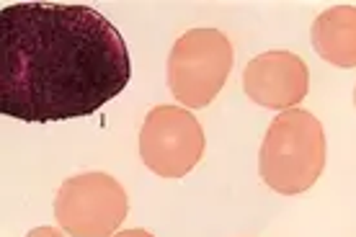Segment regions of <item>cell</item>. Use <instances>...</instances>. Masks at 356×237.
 Here are the masks:
<instances>
[{"label":"cell","instance_id":"10","mask_svg":"<svg viewBox=\"0 0 356 237\" xmlns=\"http://www.w3.org/2000/svg\"><path fill=\"white\" fill-rule=\"evenodd\" d=\"M354 101H356V93H354Z\"/></svg>","mask_w":356,"mask_h":237},{"label":"cell","instance_id":"6","mask_svg":"<svg viewBox=\"0 0 356 237\" xmlns=\"http://www.w3.org/2000/svg\"><path fill=\"white\" fill-rule=\"evenodd\" d=\"M243 88L253 104L274 111H289L297 108L307 96L310 72L302 57L284 49H274L253 57L245 65Z\"/></svg>","mask_w":356,"mask_h":237},{"label":"cell","instance_id":"7","mask_svg":"<svg viewBox=\"0 0 356 237\" xmlns=\"http://www.w3.org/2000/svg\"><path fill=\"white\" fill-rule=\"evenodd\" d=\"M312 47L336 67H356V8L333 6L312 24Z\"/></svg>","mask_w":356,"mask_h":237},{"label":"cell","instance_id":"8","mask_svg":"<svg viewBox=\"0 0 356 237\" xmlns=\"http://www.w3.org/2000/svg\"><path fill=\"white\" fill-rule=\"evenodd\" d=\"M26 237H65V235L54 227H36V229H31Z\"/></svg>","mask_w":356,"mask_h":237},{"label":"cell","instance_id":"2","mask_svg":"<svg viewBox=\"0 0 356 237\" xmlns=\"http://www.w3.org/2000/svg\"><path fill=\"white\" fill-rule=\"evenodd\" d=\"M325 167V132L315 114L289 108L268 126L259 152V173L284 196L310 191Z\"/></svg>","mask_w":356,"mask_h":237},{"label":"cell","instance_id":"9","mask_svg":"<svg viewBox=\"0 0 356 237\" xmlns=\"http://www.w3.org/2000/svg\"><path fill=\"white\" fill-rule=\"evenodd\" d=\"M111 237H155L150 232H145V229H127V232H116Z\"/></svg>","mask_w":356,"mask_h":237},{"label":"cell","instance_id":"4","mask_svg":"<svg viewBox=\"0 0 356 237\" xmlns=\"http://www.w3.org/2000/svg\"><path fill=\"white\" fill-rule=\"evenodd\" d=\"M129 211L122 183L108 173L67 178L54 199V220L70 237H111Z\"/></svg>","mask_w":356,"mask_h":237},{"label":"cell","instance_id":"5","mask_svg":"<svg viewBox=\"0 0 356 237\" xmlns=\"http://www.w3.org/2000/svg\"><path fill=\"white\" fill-rule=\"evenodd\" d=\"M143 163L161 178H181L204 155L202 124L188 108L155 106L140 132Z\"/></svg>","mask_w":356,"mask_h":237},{"label":"cell","instance_id":"1","mask_svg":"<svg viewBox=\"0 0 356 237\" xmlns=\"http://www.w3.org/2000/svg\"><path fill=\"white\" fill-rule=\"evenodd\" d=\"M122 34L88 6L16 3L0 13V114L65 122L96 114L129 85Z\"/></svg>","mask_w":356,"mask_h":237},{"label":"cell","instance_id":"3","mask_svg":"<svg viewBox=\"0 0 356 237\" xmlns=\"http://www.w3.org/2000/svg\"><path fill=\"white\" fill-rule=\"evenodd\" d=\"M232 44L217 28H191L176 39L168 57L170 93L186 108H204L232 70Z\"/></svg>","mask_w":356,"mask_h":237}]
</instances>
